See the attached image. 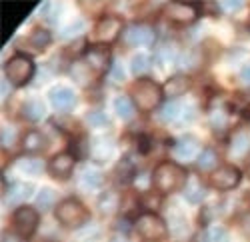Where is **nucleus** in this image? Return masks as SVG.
Returning a JSON list of instances; mask_svg holds the SVG:
<instances>
[{
  "label": "nucleus",
  "mask_w": 250,
  "mask_h": 242,
  "mask_svg": "<svg viewBox=\"0 0 250 242\" xmlns=\"http://www.w3.org/2000/svg\"><path fill=\"white\" fill-rule=\"evenodd\" d=\"M178 112H180V104H178V102H170V104H166V106L162 108L160 118H162V120H174V118L178 116Z\"/></svg>",
  "instance_id": "obj_31"
},
{
  "label": "nucleus",
  "mask_w": 250,
  "mask_h": 242,
  "mask_svg": "<svg viewBox=\"0 0 250 242\" xmlns=\"http://www.w3.org/2000/svg\"><path fill=\"white\" fill-rule=\"evenodd\" d=\"M150 68V58L146 56V54H134L132 58H130V70H132V74L134 76H140V74H144Z\"/></svg>",
  "instance_id": "obj_26"
},
{
  "label": "nucleus",
  "mask_w": 250,
  "mask_h": 242,
  "mask_svg": "<svg viewBox=\"0 0 250 242\" xmlns=\"http://www.w3.org/2000/svg\"><path fill=\"white\" fill-rule=\"evenodd\" d=\"M132 94V102L140 112H150L154 108H158L164 100V88L154 82L150 78H138L130 88Z\"/></svg>",
  "instance_id": "obj_2"
},
{
  "label": "nucleus",
  "mask_w": 250,
  "mask_h": 242,
  "mask_svg": "<svg viewBox=\"0 0 250 242\" xmlns=\"http://www.w3.org/2000/svg\"><path fill=\"white\" fill-rule=\"evenodd\" d=\"M186 182H188L186 170L180 164L170 162V160H164V162L156 164V168L152 172V184L160 194L176 192V190L184 188Z\"/></svg>",
  "instance_id": "obj_1"
},
{
  "label": "nucleus",
  "mask_w": 250,
  "mask_h": 242,
  "mask_svg": "<svg viewBox=\"0 0 250 242\" xmlns=\"http://www.w3.org/2000/svg\"><path fill=\"white\" fill-rule=\"evenodd\" d=\"M2 242H24V238L18 236V234H4L2 236Z\"/></svg>",
  "instance_id": "obj_36"
},
{
  "label": "nucleus",
  "mask_w": 250,
  "mask_h": 242,
  "mask_svg": "<svg viewBox=\"0 0 250 242\" xmlns=\"http://www.w3.org/2000/svg\"><path fill=\"white\" fill-rule=\"evenodd\" d=\"M50 40H52V36H50V32H48V30L36 26V28L26 36L24 42L28 44V48H32V50L40 52V50H44V48L50 44Z\"/></svg>",
  "instance_id": "obj_16"
},
{
  "label": "nucleus",
  "mask_w": 250,
  "mask_h": 242,
  "mask_svg": "<svg viewBox=\"0 0 250 242\" xmlns=\"http://www.w3.org/2000/svg\"><path fill=\"white\" fill-rule=\"evenodd\" d=\"M38 222H40L38 210L32 206H20L12 214V230H14V234L22 236L24 240L36 232Z\"/></svg>",
  "instance_id": "obj_7"
},
{
  "label": "nucleus",
  "mask_w": 250,
  "mask_h": 242,
  "mask_svg": "<svg viewBox=\"0 0 250 242\" xmlns=\"http://www.w3.org/2000/svg\"><path fill=\"white\" fill-rule=\"evenodd\" d=\"M22 114H24V118L36 122V120H40L44 116V104L40 102L38 98H30L28 102H24V106H22Z\"/></svg>",
  "instance_id": "obj_21"
},
{
  "label": "nucleus",
  "mask_w": 250,
  "mask_h": 242,
  "mask_svg": "<svg viewBox=\"0 0 250 242\" xmlns=\"http://www.w3.org/2000/svg\"><path fill=\"white\" fill-rule=\"evenodd\" d=\"M54 216H56V220L64 228H72V230L84 226L90 220L88 208L82 204L78 198H64V200H60V202L56 204Z\"/></svg>",
  "instance_id": "obj_3"
},
{
  "label": "nucleus",
  "mask_w": 250,
  "mask_h": 242,
  "mask_svg": "<svg viewBox=\"0 0 250 242\" xmlns=\"http://www.w3.org/2000/svg\"><path fill=\"white\" fill-rule=\"evenodd\" d=\"M200 16V8L190 2H170L166 6V18L176 24H190Z\"/></svg>",
  "instance_id": "obj_10"
},
{
  "label": "nucleus",
  "mask_w": 250,
  "mask_h": 242,
  "mask_svg": "<svg viewBox=\"0 0 250 242\" xmlns=\"http://www.w3.org/2000/svg\"><path fill=\"white\" fill-rule=\"evenodd\" d=\"M34 70H36V66L32 62V58L28 54H22V52L12 54L6 60V64H4V76H6L8 82L12 86H16V88L26 86L32 80V76H34Z\"/></svg>",
  "instance_id": "obj_4"
},
{
  "label": "nucleus",
  "mask_w": 250,
  "mask_h": 242,
  "mask_svg": "<svg viewBox=\"0 0 250 242\" xmlns=\"http://www.w3.org/2000/svg\"><path fill=\"white\" fill-rule=\"evenodd\" d=\"M248 148H250V140H248V136H246V134H242V132H238V134L232 138L230 150H232L234 154H244Z\"/></svg>",
  "instance_id": "obj_28"
},
{
  "label": "nucleus",
  "mask_w": 250,
  "mask_h": 242,
  "mask_svg": "<svg viewBox=\"0 0 250 242\" xmlns=\"http://www.w3.org/2000/svg\"><path fill=\"white\" fill-rule=\"evenodd\" d=\"M216 152L212 150V148H204L200 154H198V158H196V166L200 168V170H212L214 166H216Z\"/></svg>",
  "instance_id": "obj_24"
},
{
  "label": "nucleus",
  "mask_w": 250,
  "mask_h": 242,
  "mask_svg": "<svg viewBox=\"0 0 250 242\" xmlns=\"http://www.w3.org/2000/svg\"><path fill=\"white\" fill-rule=\"evenodd\" d=\"M16 168L24 174H40L42 172V162L36 158H26V160H18Z\"/></svg>",
  "instance_id": "obj_27"
},
{
  "label": "nucleus",
  "mask_w": 250,
  "mask_h": 242,
  "mask_svg": "<svg viewBox=\"0 0 250 242\" xmlns=\"http://www.w3.org/2000/svg\"><path fill=\"white\" fill-rule=\"evenodd\" d=\"M204 196H206V190L200 182V178H196V176L188 178V182H186V186H184V198L192 204H200L204 200Z\"/></svg>",
  "instance_id": "obj_18"
},
{
  "label": "nucleus",
  "mask_w": 250,
  "mask_h": 242,
  "mask_svg": "<svg viewBox=\"0 0 250 242\" xmlns=\"http://www.w3.org/2000/svg\"><path fill=\"white\" fill-rule=\"evenodd\" d=\"M240 80L244 84H250V62H246L244 66H242V70H240Z\"/></svg>",
  "instance_id": "obj_35"
},
{
  "label": "nucleus",
  "mask_w": 250,
  "mask_h": 242,
  "mask_svg": "<svg viewBox=\"0 0 250 242\" xmlns=\"http://www.w3.org/2000/svg\"><path fill=\"white\" fill-rule=\"evenodd\" d=\"M220 6L224 10H228V12H234V10L242 8V2H238V0H232V2H220Z\"/></svg>",
  "instance_id": "obj_34"
},
{
  "label": "nucleus",
  "mask_w": 250,
  "mask_h": 242,
  "mask_svg": "<svg viewBox=\"0 0 250 242\" xmlns=\"http://www.w3.org/2000/svg\"><path fill=\"white\" fill-rule=\"evenodd\" d=\"M110 242H128L124 236H114V238H110Z\"/></svg>",
  "instance_id": "obj_38"
},
{
  "label": "nucleus",
  "mask_w": 250,
  "mask_h": 242,
  "mask_svg": "<svg viewBox=\"0 0 250 242\" xmlns=\"http://www.w3.org/2000/svg\"><path fill=\"white\" fill-rule=\"evenodd\" d=\"M192 86V80L190 76L186 74H176L172 78H168V82H166L162 88H164V94L166 96H180V94H186Z\"/></svg>",
  "instance_id": "obj_15"
},
{
  "label": "nucleus",
  "mask_w": 250,
  "mask_h": 242,
  "mask_svg": "<svg viewBox=\"0 0 250 242\" xmlns=\"http://www.w3.org/2000/svg\"><path fill=\"white\" fill-rule=\"evenodd\" d=\"M32 190H34V186L30 182H18L14 188L8 190V204L20 208L24 204V200H28L32 196Z\"/></svg>",
  "instance_id": "obj_17"
},
{
  "label": "nucleus",
  "mask_w": 250,
  "mask_h": 242,
  "mask_svg": "<svg viewBox=\"0 0 250 242\" xmlns=\"http://www.w3.org/2000/svg\"><path fill=\"white\" fill-rule=\"evenodd\" d=\"M114 76H116V80H124V78H122V76H124V74H122V68H114Z\"/></svg>",
  "instance_id": "obj_37"
},
{
  "label": "nucleus",
  "mask_w": 250,
  "mask_h": 242,
  "mask_svg": "<svg viewBox=\"0 0 250 242\" xmlns=\"http://www.w3.org/2000/svg\"><path fill=\"white\" fill-rule=\"evenodd\" d=\"M54 202H56V194H54V190L48 188V186L40 188V192H38V196H36V206L44 212V210H48L50 206H54Z\"/></svg>",
  "instance_id": "obj_25"
},
{
  "label": "nucleus",
  "mask_w": 250,
  "mask_h": 242,
  "mask_svg": "<svg viewBox=\"0 0 250 242\" xmlns=\"http://www.w3.org/2000/svg\"><path fill=\"white\" fill-rule=\"evenodd\" d=\"M114 174H116V178L120 180V182H128V180L136 178L134 166H132V162H130L128 158L120 160V162H118V166H116V170H114Z\"/></svg>",
  "instance_id": "obj_23"
},
{
  "label": "nucleus",
  "mask_w": 250,
  "mask_h": 242,
  "mask_svg": "<svg viewBox=\"0 0 250 242\" xmlns=\"http://www.w3.org/2000/svg\"><path fill=\"white\" fill-rule=\"evenodd\" d=\"M98 206H100V210L104 212V214H112L118 206H120V198H118V194L116 192H104L102 196H100V200H98Z\"/></svg>",
  "instance_id": "obj_22"
},
{
  "label": "nucleus",
  "mask_w": 250,
  "mask_h": 242,
  "mask_svg": "<svg viewBox=\"0 0 250 242\" xmlns=\"http://www.w3.org/2000/svg\"><path fill=\"white\" fill-rule=\"evenodd\" d=\"M134 108L136 106L132 102V98H128V96H116L114 98V110L122 120H130L134 116Z\"/></svg>",
  "instance_id": "obj_20"
},
{
  "label": "nucleus",
  "mask_w": 250,
  "mask_h": 242,
  "mask_svg": "<svg viewBox=\"0 0 250 242\" xmlns=\"http://www.w3.org/2000/svg\"><path fill=\"white\" fill-rule=\"evenodd\" d=\"M82 28H84V22H82V20H76L74 24H68L64 30H62V32H60V36H62V38H70V36H76V34H78Z\"/></svg>",
  "instance_id": "obj_32"
},
{
  "label": "nucleus",
  "mask_w": 250,
  "mask_h": 242,
  "mask_svg": "<svg viewBox=\"0 0 250 242\" xmlns=\"http://www.w3.org/2000/svg\"><path fill=\"white\" fill-rule=\"evenodd\" d=\"M88 122L92 126H104V124H108V120H106V116H104L102 112H92L88 116Z\"/></svg>",
  "instance_id": "obj_33"
},
{
  "label": "nucleus",
  "mask_w": 250,
  "mask_h": 242,
  "mask_svg": "<svg viewBox=\"0 0 250 242\" xmlns=\"http://www.w3.org/2000/svg\"><path fill=\"white\" fill-rule=\"evenodd\" d=\"M156 40V34L146 24H134L126 30V42L130 46H150Z\"/></svg>",
  "instance_id": "obj_11"
},
{
  "label": "nucleus",
  "mask_w": 250,
  "mask_h": 242,
  "mask_svg": "<svg viewBox=\"0 0 250 242\" xmlns=\"http://www.w3.org/2000/svg\"><path fill=\"white\" fill-rule=\"evenodd\" d=\"M108 62H110V56H108V50H106V48L92 46V48L86 52V64L94 70L96 76H100L104 70L108 68Z\"/></svg>",
  "instance_id": "obj_13"
},
{
  "label": "nucleus",
  "mask_w": 250,
  "mask_h": 242,
  "mask_svg": "<svg viewBox=\"0 0 250 242\" xmlns=\"http://www.w3.org/2000/svg\"><path fill=\"white\" fill-rule=\"evenodd\" d=\"M174 154L178 158H194L198 154V144L192 136H186L174 144Z\"/></svg>",
  "instance_id": "obj_19"
},
{
  "label": "nucleus",
  "mask_w": 250,
  "mask_h": 242,
  "mask_svg": "<svg viewBox=\"0 0 250 242\" xmlns=\"http://www.w3.org/2000/svg\"><path fill=\"white\" fill-rule=\"evenodd\" d=\"M20 146H22L24 152L36 154V152L46 150L48 140H46V136L40 132V130H28V132H24L22 140H20Z\"/></svg>",
  "instance_id": "obj_14"
},
{
  "label": "nucleus",
  "mask_w": 250,
  "mask_h": 242,
  "mask_svg": "<svg viewBox=\"0 0 250 242\" xmlns=\"http://www.w3.org/2000/svg\"><path fill=\"white\" fill-rule=\"evenodd\" d=\"M122 18L118 16H102L98 22L94 24V30H92V40L100 46H108L112 42H116L120 32H122Z\"/></svg>",
  "instance_id": "obj_6"
},
{
  "label": "nucleus",
  "mask_w": 250,
  "mask_h": 242,
  "mask_svg": "<svg viewBox=\"0 0 250 242\" xmlns=\"http://www.w3.org/2000/svg\"><path fill=\"white\" fill-rule=\"evenodd\" d=\"M242 178V172L232 166V164H222L218 166L216 170H212L210 174V184L216 188V190H232L234 186H238Z\"/></svg>",
  "instance_id": "obj_8"
},
{
  "label": "nucleus",
  "mask_w": 250,
  "mask_h": 242,
  "mask_svg": "<svg viewBox=\"0 0 250 242\" xmlns=\"http://www.w3.org/2000/svg\"><path fill=\"white\" fill-rule=\"evenodd\" d=\"M246 172H248V176H250V164H248V168H246Z\"/></svg>",
  "instance_id": "obj_39"
},
{
  "label": "nucleus",
  "mask_w": 250,
  "mask_h": 242,
  "mask_svg": "<svg viewBox=\"0 0 250 242\" xmlns=\"http://www.w3.org/2000/svg\"><path fill=\"white\" fill-rule=\"evenodd\" d=\"M82 186H88V188H98L102 184V174L94 172V170H88L82 174V180H80Z\"/></svg>",
  "instance_id": "obj_29"
},
{
  "label": "nucleus",
  "mask_w": 250,
  "mask_h": 242,
  "mask_svg": "<svg viewBox=\"0 0 250 242\" xmlns=\"http://www.w3.org/2000/svg\"><path fill=\"white\" fill-rule=\"evenodd\" d=\"M206 236L208 242H228V230L224 226H212Z\"/></svg>",
  "instance_id": "obj_30"
},
{
  "label": "nucleus",
  "mask_w": 250,
  "mask_h": 242,
  "mask_svg": "<svg viewBox=\"0 0 250 242\" xmlns=\"http://www.w3.org/2000/svg\"><path fill=\"white\" fill-rule=\"evenodd\" d=\"M48 98H50V104H52L56 110H60V112L70 110V108L76 104V96H74V92H72L70 88H66V86L52 88L50 94H48Z\"/></svg>",
  "instance_id": "obj_12"
},
{
  "label": "nucleus",
  "mask_w": 250,
  "mask_h": 242,
  "mask_svg": "<svg viewBox=\"0 0 250 242\" xmlns=\"http://www.w3.org/2000/svg\"><path fill=\"white\" fill-rule=\"evenodd\" d=\"M74 164H76V154H72V152H58L56 156L50 158L48 172L56 180H68L72 176Z\"/></svg>",
  "instance_id": "obj_9"
},
{
  "label": "nucleus",
  "mask_w": 250,
  "mask_h": 242,
  "mask_svg": "<svg viewBox=\"0 0 250 242\" xmlns=\"http://www.w3.org/2000/svg\"><path fill=\"white\" fill-rule=\"evenodd\" d=\"M134 228L138 236L146 242H162L168 238V226L156 212H142L134 220Z\"/></svg>",
  "instance_id": "obj_5"
}]
</instances>
